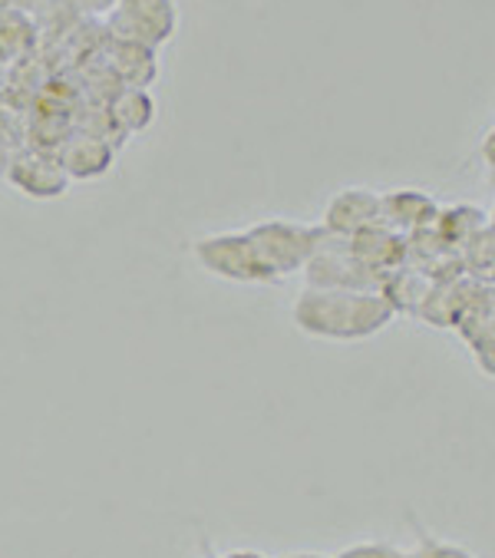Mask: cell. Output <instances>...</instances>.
I'll return each mask as SVG.
<instances>
[{
  "instance_id": "obj_7",
  "label": "cell",
  "mask_w": 495,
  "mask_h": 558,
  "mask_svg": "<svg viewBox=\"0 0 495 558\" xmlns=\"http://www.w3.org/2000/svg\"><path fill=\"white\" fill-rule=\"evenodd\" d=\"M374 226H384L381 221V192H374V189L350 185V189L334 192L324 205L321 229L327 235L353 239V235L374 229Z\"/></svg>"
},
{
  "instance_id": "obj_13",
  "label": "cell",
  "mask_w": 495,
  "mask_h": 558,
  "mask_svg": "<svg viewBox=\"0 0 495 558\" xmlns=\"http://www.w3.org/2000/svg\"><path fill=\"white\" fill-rule=\"evenodd\" d=\"M40 24L31 14H0V70H14L37 57Z\"/></svg>"
},
{
  "instance_id": "obj_9",
  "label": "cell",
  "mask_w": 495,
  "mask_h": 558,
  "mask_svg": "<svg viewBox=\"0 0 495 558\" xmlns=\"http://www.w3.org/2000/svg\"><path fill=\"white\" fill-rule=\"evenodd\" d=\"M436 218H439V205L433 202V195L420 189H394L381 195V221L403 239L433 229Z\"/></svg>"
},
{
  "instance_id": "obj_20",
  "label": "cell",
  "mask_w": 495,
  "mask_h": 558,
  "mask_svg": "<svg viewBox=\"0 0 495 558\" xmlns=\"http://www.w3.org/2000/svg\"><path fill=\"white\" fill-rule=\"evenodd\" d=\"M482 162H485V169L495 175V126L485 133V140H482Z\"/></svg>"
},
{
  "instance_id": "obj_14",
  "label": "cell",
  "mask_w": 495,
  "mask_h": 558,
  "mask_svg": "<svg viewBox=\"0 0 495 558\" xmlns=\"http://www.w3.org/2000/svg\"><path fill=\"white\" fill-rule=\"evenodd\" d=\"M482 226H485V218H482L479 208H472V205H456V208H449V211H439V218H436V226H433V229H439L443 242H472L475 235L485 232Z\"/></svg>"
},
{
  "instance_id": "obj_4",
  "label": "cell",
  "mask_w": 495,
  "mask_h": 558,
  "mask_svg": "<svg viewBox=\"0 0 495 558\" xmlns=\"http://www.w3.org/2000/svg\"><path fill=\"white\" fill-rule=\"evenodd\" d=\"M179 31L176 0H116L106 14V34L116 40H130L149 50L166 47Z\"/></svg>"
},
{
  "instance_id": "obj_11",
  "label": "cell",
  "mask_w": 495,
  "mask_h": 558,
  "mask_svg": "<svg viewBox=\"0 0 495 558\" xmlns=\"http://www.w3.org/2000/svg\"><path fill=\"white\" fill-rule=\"evenodd\" d=\"M350 248H353V255H357L370 271H374V275L381 278V284H384V278H387L390 271H397V268L403 265V258H407V239L397 235V232L387 229V226H374V229H366V232L353 235V239H350Z\"/></svg>"
},
{
  "instance_id": "obj_21",
  "label": "cell",
  "mask_w": 495,
  "mask_h": 558,
  "mask_svg": "<svg viewBox=\"0 0 495 558\" xmlns=\"http://www.w3.org/2000/svg\"><path fill=\"white\" fill-rule=\"evenodd\" d=\"M221 558H268V555H262V551H255V548H234V551H228V555H221Z\"/></svg>"
},
{
  "instance_id": "obj_17",
  "label": "cell",
  "mask_w": 495,
  "mask_h": 558,
  "mask_svg": "<svg viewBox=\"0 0 495 558\" xmlns=\"http://www.w3.org/2000/svg\"><path fill=\"white\" fill-rule=\"evenodd\" d=\"M330 558H413V548H403V545L374 538V542H353V545L340 548Z\"/></svg>"
},
{
  "instance_id": "obj_6",
  "label": "cell",
  "mask_w": 495,
  "mask_h": 558,
  "mask_svg": "<svg viewBox=\"0 0 495 558\" xmlns=\"http://www.w3.org/2000/svg\"><path fill=\"white\" fill-rule=\"evenodd\" d=\"M17 192H24L27 198H40V202H50V198H60L67 195L70 189V175L60 162V153L53 149H37V146H24L17 153V159L11 162L8 175H4Z\"/></svg>"
},
{
  "instance_id": "obj_18",
  "label": "cell",
  "mask_w": 495,
  "mask_h": 558,
  "mask_svg": "<svg viewBox=\"0 0 495 558\" xmlns=\"http://www.w3.org/2000/svg\"><path fill=\"white\" fill-rule=\"evenodd\" d=\"M63 4L73 8L80 17H106L116 8V0H63Z\"/></svg>"
},
{
  "instance_id": "obj_16",
  "label": "cell",
  "mask_w": 495,
  "mask_h": 558,
  "mask_svg": "<svg viewBox=\"0 0 495 558\" xmlns=\"http://www.w3.org/2000/svg\"><path fill=\"white\" fill-rule=\"evenodd\" d=\"M24 146H27V126L11 109H0V175H8L11 162L17 159Z\"/></svg>"
},
{
  "instance_id": "obj_23",
  "label": "cell",
  "mask_w": 495,
  "mask_h": 558,
  "mask_svg": "<svg viewBox=\"0 0 495 558\" xmlns=\"http://www.w3.org/2000/svg\"><path fill=\"white\" fill-rule=\"evenodd\" d=\"M205 558H218V555H212V551H208V545H205Z\"/></svg>"
},
{
  "instance_id": "obj_15",
  "label": "cell",
  "mask_w": 495,
  "mask_h": 558,
  "mask_svg": "<svg viewBox=\"0 0 495 558\" xmlns=\"http://www.w3.org/2000/svg\"><path fill=\"white\" fill-rule=\"evenodd\" d=\"M407 519H410V529H413V535H416L413 558H479V555H475V551H469L466 545L433 535V532H430V529H426L413 512H410Z\"/></svg>"
},
{
  "instance_id": "obj_10",
  "label": "cell",
  "mask_w": 495,
  "mask_h": 558,
  "mask_svg": "<svg viewBox=\"0 0 495 558\" xmlns=\"http://www.w3.org/2000/svg\"><path fill=\"white\" fill-rule=\"evenodd\" d=\"M102 113L109 120V130L119 133V136H133V133H143L153 126L156 120V99L149 96V89H140V86H119L106 106Z\"/></svg>"
},
{
  "instance_id": "obj_5",
  "label": "cell",
  "mask_w": 495,
  "mask_h": 558,
  "mask_svg": "<svg viewBox=\"0 0 495 558\" xmlns=\"http://www.w3.org/2000/svg\"><path fill=\"white\" fill-rule=\"evenodd\" d=\"M307 288H360V291H381V278L370 271L350 248V239L327 235L321 229V242L304 268Z\"/></svg>"
},
{
  "instance_id": "obj_3",
  "label": "cell",
  "mask_w": 495,
  "mask_h": 558,
  "mask_svg": "<svg viewBox=\"0 0 495 558\" xmlns=\"http://www.w3.org/2000/svg\"><path fill=\"white\" fill-rule=\"evenodd\" d=\"M192 258L198 268L208 275L231 281V284H275L271 271L265 268L255 242L247 239V232H215L198 242H192Z\"/></svg>"
},
{
  "instance_id": "obj_12",
  "label": "cell",
  "mask_w": 495,
  "mask_h": 558,
  "mask_svg": "<svg viewBox=\"0 0 495 558\" xmlns=\"http://www.w3.org/2000/svg\"><path fill=\"white\" fill-rule=\"evenodd\" d=\"M106 63H109V73L119 80V86H140V89H146L159 76L156 50L140 47V44H130V40L109 37Z\"/></svg>"
},
{
  "instance_id": "obj_19",
  "label": "cell",
  "mask_w": 495,
  "mask_h": 558,
  "mask_svg": "<svg viewBox=\"0 0 495 558\" xmlns=\"http://www.w3.org/2000/svg\"><path fill=\"white\" fill-rule=\"evenodd\" d=\"M50 0H0V14H31L37 17Z\"/></svg>"
},
{
  "instance_id": "obj_2",
  "label": "cell",
  "mask_w": 495,
  "mask_h": 558,
  "mask_svg": "<svg viewBox=\"0 0 495 558\" xmlns=\"http://www.w3.org/2000/svg\"><path fill=\"white\" fill-rule=\"evenodd\" d=\"M244 232L255 242V248L275 281L304 271L321 242V226H301V221H291V218L255 221V226Z\"/></svg>"
},
{
  "instance_id": "obj_22",
  "label": "cell",
  "mask_w": 495,
  "mask_h": 558,
  "mask_svg": "<svg viewBox=\"0 0 495 558\" xmlns=\"http://www.w3.org/2000/svg\"><path fill=\"white\" fill-rule=\"evenodd\" d=\"M281 558H330V555H324V551H288Z\"/></svg>"
},
{
  "instance_id": "obj_1",
  "label": "cell",
  "mask_w": 495,
  "mask_h": 558,
  "mask_svg": "<svg viewBox=\"0 0 495 558\" xmlns=\"http://www.w3.org/2000/svg\"><path fill=\"white\" fill-rule=\"evenodd\" d=\"M294 327L307 338L353 344L387 330L397 311L381 291L360 288H304L291 307Z\"/></svg>"
},
{
  "instance_id": "obj_8",
  "label": "cell",
  "mask_w": 495,
  "mask_h": 558,
  "mask_svg": "<svg viewBox=\"0 0 495 558\" xmlns=\"http://www.w3.org/2000/svg\"><path fill=\"white\" fill-rule=\"evenodd\" d=\"M57 153H60L67 175L80 182H93L106 175L116 162V143L106 140L102 130H93V126H76Z\"/></svg>"
}]
</instances>
